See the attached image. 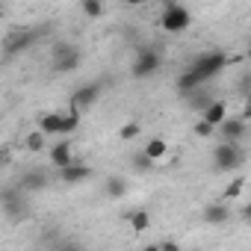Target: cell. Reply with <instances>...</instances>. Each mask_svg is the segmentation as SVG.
I'll return each instance as SVG.
<instances>
[{
  "label": "cell",
  "instance_id": "cell-3",
  "mask_svg": "<svg viewBox=\"0 0 251 251\" xmlns=\"http://www.w3.org/2000/svg\"><path fill=\"white\" fill-rule=\"evenodd\" d=\"M189 24H192V12L183 3H172L160 15V27L166 33H183V30H189Z\"/></svg>",
  "mask_w": 251,
  "mask_h": 251
},
{
  "label": "cell",
  "instance_id": "cell-8",
  "mask_svg": "<svg viewBox=\"0 0 251 251\" xmlns=\"http://www.w3.org/2000/svg\"><path fill=\"white\" fill-rule=\"evenodd\" d=\"M216 130L222 133L225 142H242L245 133H248V118H242V115H225V121L219 124Z\"/></svg>",
  "mask_w": 251,
  "mask_h": 251
},
{
  "label": "cell",
  "instance_id": "cell-9",
  "mask_svg": "<svg viewBox=\"0 0 251 251\" xmlns=\"http://www.w3.org/2000/svg\"><path fill=\"white\" fill-rule=\"evenodd\" d=\"M89 177H92V169H89V166H83V163H77V160L59 169V180H62V183H68V186L83 183V180H89Z\"/></svg>",
  "mask_w": 251,
  "mask_h": 251
},
{
  "label": "cell",
  "instance_id": "cell-4",
  "mask_svg": "<svg viewBox=\"0 0 251 251\" xmlns=\"http://www.w3.org/2000/svg\"><path fill=\"white\" fill-rule=\"evenodd\" d=\"M80 48H74L71 42H56L53 45V71L59 74H68V71H77L80 68Z\"/></svg>",
  "mask_w": 251,
  "mask_h": 251
},
{
  "label": "cell",
  "instance_id": "cell-24",
  "mask_svg": "<svg viewBox=\"0 0 251 251\" xmlns=\"http://www.w3.org/2000/svg\"><path fill=\"white\" fill-rule=\"evenodd\" d=\"M154 166H157V163H154V160H151V157H148L145 151L133 154V169H136V172H151Z\"/></svg>",
  "mask_w": 251,
  "mask_h": 251
},
{
  "label": "cell",
  "instance_id": "cell-2",
  "mask_svg": "<svg viewBox=\"0 0 251 251\" xmlns=\"http://www.w3.org/2000/svg\"><path fill=\"white\" fill-rule=\"evenodd\" d=\"M225 65H227V56H225L222 50H210V53H201V56H195L189 68L198 74V80H201V83H207V80H213V77H216V74H219Z\"/></svg>",
  "mask_w": 251,
  "mask_h": 251
},
{
  "label": "cell",
  "instance_id": "cell-19",
  "mask_svg": "<svg viewBox=\"0 0 251 251\" xmlns=\"http://www.w3.org/2000/svg\"><path fill=\"white\" fill-rule=\"evenodd\" d=\"M142 151H145L154 163H160V160L169 154V145H166L163 139H157V136H154V139H148V142H145V148H142Z\"/></svg>",
  "mask_w": 251,
  "mask_h": 251
},
{
  "label": "cell",
  "instance_id": "cell-25",
  "mask_svg": "<svg viewBox=\"0 0 251 251\" xmlns=\"http://www.w3.org/2000/svg\"><path fill=\"white\" fill-rule=\"evenodd\" d=\"M139 133H142V127H139L136 121H130V124H124V127L118 130V139H124V142H130V139H136Z\"/></svg>",
  "mask_w": 251,
  "mask_h": 251
},
{
  "label": "cell",
  "instance_id": "cell-10",
  "mask_svg": "<svg viewBox=\"0 0 251 251\" xmlns=\"http://www.w3.org/2000/svg\"><path fill=\"white\" fill-rule=\"evenodd\" d=\"M39 130L45 136H62V112H42L39 115Z\"/></svg>",
  "mask_w": 251,
  "mask_h": 251
},
{
  "label": "cell",
  "instance_id": "cell-27",
  "mask_svg": "<svg viewBox=\"0 0 251 251\" xmlns=\"http://www.w3.org/2000/svg\"><path fill=\"white\" fill-rule=\"evenodd\" d=\"M192 130H195V136H201V139H207V136H213V133H216V127H213L210 121H204V118H201V121L195 124Z\"/></svg>",
  "mask_w": 251,
  "mask_h": 251
},
{
  "label": "cell",
  "instance_id": "cell-14",
  "mask_svg": "<svg viewBox=\"0 0 251 251\" xmlns=\"http://www.w3.org/2000/svg\"><path fill=\"white\" fill-rule=\"evenodd\" d=\"M225 115H227V106H225V100H210V103L201 109V118H204V121H210L213 127H219V124L225 121Z\"/></svg>",
  "mask_w": 251,
  "mask_h": 251
},
{
  "label": "cell",
  "instance_id": "cell-12",
  "mask_svg": "<svg viewBox=\"0 0 251 251\" xmlns=\"http://www.w3.org/2000/svg\"><path fill=\"white\" fill-rule=\"evenodd\" d=\"M227 219H230V204L216 201V204H207L204 207V222L207 225H225Z\"/></svg>",
  "mask_w": 251,
  "mask_h": 251
},
{
  "label": "cell",
  "instance_id": "cell-30",
  "mask_svg": "<svg viewBox=\"0 0 251 251\" xmlns=\"http://www.w3.org/2000/svg\"><path fill=\"white\" fill-rule=\"evenodd\" d=\"M163 3H166V6H172V3H180V0H163Z\"/></svg>",
  "mask_w": 251,
  "mask_h": 251
},
{
  "label": "cell",
  "instance_id": "cell-29",
  "mask_svg": "<svg viewBox=\"0 0 251 251\" xmlns=\"http://www.w3.org/2000/svg\"><path fill=\"white\" fill-rule=\"evenodd\" d=\"M130 6H142V3H148V0H127Z\"/></svg>",
  "mask_w": 251,
  "mask_h": 251
},
{
  "label": "cell",
  "instance_id": "cell-11",
  "mask_svg": "<svg viewBox=\"0 0 251 251\" xmlns=\"http://www.w3.org/2000/svg\"><path fill=\"white\" fill-rule=\"evenodd\" d=\"M21 192H24L21 186H15V189H6V192H3V210H6L9 216H24V210H27L24 204H27V201L21 198Z\"/></svg>",
  "mask_w": 251,
  "mask_h": 251
},
{
  "label": "cell",
  "instance_id": "cell-5",
  "mask_svg": "<svg viewBox=\"0 0 251 251\" xmlns=\"http://www.w3.org/2000/svg\"><path fill=\"white\" fill-rule=\"evenodd\" d=\"M160 65H163V56L154 50V48H142L139 53H136V59H133V77L136 80H145V77H151V74H157L160 71Z\"/></svg>",
  "mask_w": 251,
  "mask_h": 251
},
{
  "label": "cell",
  "instance_id": "cell-13",
  "mask_svg": "<svg viewBox=\"0 0 251 251\" xmlns=\"http://www.w3.org/2000/svg\"><path fill=\"white\" fill-rule=\"evenodd\" d=\"M50 163H53L56 169L74 163V151H71V142H68V139H62V142H56V145L50 148Z\"/></svg>",
  "mask_w": 251,
  "mask_h": 251
},
{
  "label": "cell",
  "instance_id": "cell-18",
  "mask_svg": "<svg viewBox=\"0 0 251 251\" xmlns=\"http://www.w3.org/2000/svg\"><path fill=\"white\" fill-rule=\"evenodd\" d=\"M198 86H201V80H198V74H195L192 68H186V71L177 77V92H180V95H189V92L198 89Z\"/></svg>",
  "mask_w": 251,
  "mask_h": 251
},
{
  "label": "cell",
  "instance_id": "cell-21",
  "mask_svg": "<svg viewBox=\"0 0 251 251\" xmlns=\"http://www.w3.org/2000/svg\"><path fill=\"white\" fill-rule=\"evenodd\" d=\"M77 127H80V112L68 106V109L62 112V133H74Z\"/></svg>",
  "mask_w": 251,
  "mask_h": 251
},
{
  "label": "cell",
  "instance_id": "cell-15",
  "mask_svg": "<svg viewBox=\"0 0 251 251\" xmlns=\"http://www.w3.org/2000/svg\"><path fill=\"white\" fill-rule=\"evenodd\" d=\"M183 98H186V100H189V106H192V109H195V112H201V109H204V106H207V103H210V100H216V98H213V92H210V89H207V86H204V83H201V86H198V89H192V92H189V95H183Z\"/></svg>",
  "mask_w": 251,
  "mask_h": 251
},
{
  "label": "cell",
  "instance_id": "cell-22",
  "mask_svg": "<svg viewBox=\"0 0 251 251\" xmlns=\"http://www.w3.org/2000/svg\"><path fill=\"white\" fill-rule=\"evenodd\" d=\"M80 6H83V15H86V18H92V21L103 15V0H83Z\"/></svg>",
  "mask_w": 251,
  "mask_h": 251
},
{
  "label": "cell",
  "instance_id": "cell-16",
  "mask_svg": "<svg viewBox=\"0 0 251 251\" xmlns=\"http://www.w3.org/2000/svg\"><path fill=\"white\" fill-rule=\"evenodd\" d=\"M18 186H21L24 192H33V189H45V186H48V175H45V172H27V175H21Z\"/></svg>",
  "mask_w": 251,
  "mask_h": 251
},
{
  "label": "cell",
  "instance_id": "cell-17",
  "mask_svg": "<svg viewBox=\"0 0 251 251\" xmlns=\"http://www.w3.org/2000/svg\"><path fill=\"white\" fill-rule=\"evenodd\" d=\"M127 189H130V183L124 180V177H118V175L103 183V192H106L109 198H124V195H127Z\"/></svg>",
  "mask_w": 251,
  "mask_h": 251
},
{
  "label": "cell",
  "instance_id": "cell-28",
  "mask_svg": "<svg viewBox=\"0 0 251 251\" xmlns=\"http://www.w3.org/2000/svg\"><path fill=\"white\" fill-rule=\"evenodd\" d=\"M154 248H166V251H177V245H175V242H160V245H154Z\"/></svg>",
  "mask_w": 251,
  "mask_h": 251
},
{
  "label": "cell",
  "instance_id": "cell-7",
  "mask_svg": "<svg viewBox=\"0 0 251 251\" xmlns=\"http://www.w3.org/2000/svg\"><path fill=\"white\" fill-rule=\"evenodd\" d=\"M36 39H39V30H15V33H9V36L3 39V53H6V56H15V53L33 48Z\"/></svg>",
  "mask_w": 251,
  "mask_h": 251
},
{
  "label": "cell",
  "instance_id": "cell-6",
  "mask_svg": "<svg viewBox=\"0 0 251 251\" xmlns=\"http://www.w3.org/2000/svg\"><path fill=\"white\" fill-rule=\"evenodd\" d=\"M103 95V83H86V86H80L74 95H71V100H68V106L71 109H77L80 115L86 112V109H92L95 103H98V98Z\"/></svg>",
  "mask_w": 251,
  "mask_h": 251
},
{
  "label": "cell",
  "instance_id": "cell-1",
  "mask_svg": "<svg viewBox=\"0 0 251 251\" xmlns=\"http://www.w3.org/2000/svg\"><path fill=\"white\" fill-rule=\"evenodd\" d=\"M213 166L219 172H236V169L245 166V151L239 148V142H225L222 139V145L213 151Z\"/></svg>",
  "mask_w": 251,
  "mask_h": 251
},
{
  "label": "cell",
  "instance_id": "cell-20",
  "mask_svg": "<svg viewBox=\"0 0 251 251\" xmlns=\"http://www.w3.org/2000/svg\"><path fill=\"white\" fill-rule=\"evenodd\" d=\"M130 227H133L136 233H145V230L151 227V216H148L145 210H133V213H130Z\"/></svg>",
  "mask_w": 251,
  "mask_h": 251
},
{
  "label": "cell",
  "instance_id": "cell-23",
  "mask_svg": "<svg viewBox=\"0 0 251 251\" xmlns=\"http://www.w3.org/2000/svg\"><path fill=\"white\" fill-rule=\"evenodd\" d=\"M242 189H245V177H233V180L227 183V189H225V198H227V201H236V198L242 195Z\"/></svg>",
  "mask_w": 251,
  "mask_h": 251
},
{
  "label": "cell",
  "instance_id": "cell-26",
  "mask_svg": "<svg viewBox=\"0 0 251 251\" xmlns=\"http://www.w3.org/2000/svg\"><path fill=\"white\" fill-rule=\"evenodd\" d=\"M27 148H30V151H36V154H39V151H45V133H42V130L30 133V136H27Z\"/></svg>",
  "mask_w": 251,
  "mask_h": 251
}]
</instances>
